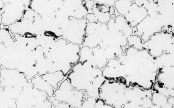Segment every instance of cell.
<instances>
[{
    "instance_id": "7a4b0ae2",
    "label": "cell",
    "mask_w": 174,
    "mask_h": 108,
    "mask_svg": "<svg viewBox=\"0 0 174 108\" xmlns=\"http://www.w3.org/2000/svg\"><path fill=\"white\" fill-rule=\"evenodd\" d=\"M85 93L84 91L75 89L68 79L63 82L56 92L57 99L72 108H81Z\"/></svg>"
},
{
    "instance_id": "6da1fadb",
    "label": "cell",
    "mask_w": 174,
    "mask_h": 108,
    "mask_svg": "<svg viewBox=\"0 0 174 108\" xmlns=\"http://www.w3.org/2000/svg\"><path fill=\"white\" fill-rule=\"evenodd\" d=\"M68 75L72 86L77 90L85 91V96L98 98L99 89L105 80L101 69L86 61L79 62Z\"/></svg>"
},
{
    "instance_id": "3957f363",
    "label": "cell",
    "mask_w": 174,
    "mask_h": 108,
    "mask_svg": "<svg viewBox=\"0 0 174 108\" xmlns=\"http://www.w3.org/2000/svg\"><path fill=\"white\" fill-rule=\"evenodd\" d=\"M103 51L101 48H93L91 49L84 46L80 49L79 55V62L86 61L94 67L103 69L106 65V59Z\"/></svg>"
},
{
    "instance_id": "277c9868",
    "label": "cell",
    "mask_w": 174,
    "mask_h": 108,
    "mask_svg": "<svg viewBox=\"0 0 174 108\" xmlns=\"http://www.w3.org/2000/svg\"><path fill=\"white\" fill-rule=\"evenodd\" d=\"M97 98L87 96L84 97L81 108H95Z\"/></svg>"
},
{
    "instance_id": "5b68a950",
    "label": "cell",
    "mask_w": 174,
    "mask_h": 108,
    "mask_svg": "<svg viewBox=\"0 0 174 108\" xmlns=\"http://www.w3.org/2000/svg\"><path fill=\"white\" fill-rule=\"evenodd\" d=\"M111 107L106 104L104 101L99 98H97L95 108H109Z\"/></svg>"
}]
</instances>
